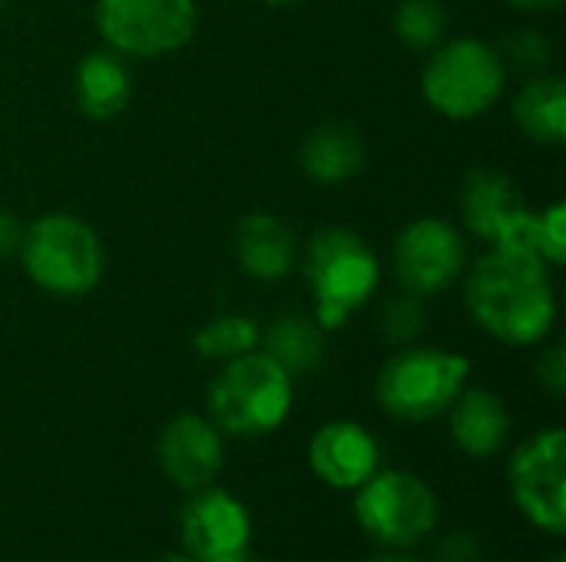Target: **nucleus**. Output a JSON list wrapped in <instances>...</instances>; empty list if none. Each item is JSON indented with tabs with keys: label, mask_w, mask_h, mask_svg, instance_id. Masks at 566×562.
I'll list each match as a JSON object with an SVG mask.
<instances>
[{
	"label": "nucleus",
	"mask_w": 566,
	"mask_h": 562,
	"mask_svg": "<svg viewBox=\"0 0 566 562\" xmlns=\"http://www.w3.org/2000/svg\"><path fill=\"white\" fill-rule=\"evenodd\" d=\"M464 305L474 325L501 344H541L557 321L551 265L521 248L491 245L464 268Z\"/></svg>",
	"instance_id": "f257e3e1"
},
{
	"label": "nucleus",
	"mask_w": 566,
	"mask_h": 562,
	"mask_svg": "<svg viewBox=\"0 0 566 562\" xmlns=\"http://www.w3.org/2000/svg\"><path fill=\"white\" fill-rule=\"evenodd\" d=\"M308 288L315 295V325L322 331L345 328L355 308H365L381 285V262L352 229H322L302 255Z\"/></svg>",
	"instance_id": "f03ea898"
},
{
	"label": "nucleus",
	"mask_w": 566,
	"mask_h": 562,
	"mask_svg": "<svg viewBox=\"0 0 566 562\" xmlns=\"http://www.w3.org/2000/svg\"><path fill=\"white\" fill-rule=\"evenodd\" d=\"M20 265L27 278L56 298L90 295L103 278V245L90 222L70 212H46L20 235Z\"/></svg>",
	"instance_id": "7ed1b4c3"
},
{
	"label": "nucleus",
	"mask_w": 566,
	"mask_h": 562,
	"mask_svg": "<svg viewBox=\"0 0 566 562\" xmlns=\"http://www.w3.org/2000/svg\"><path fill=\"white\" fill-rule=\"evenodd\" d=\"M292 397V374L255 348L222 361V371L209 384V421L222 434L262 437L285 424Z\"/></svg>",
	"instance_id": "20e7f679"
},
{
	"label": "nucleus",
	"mask_w": 566,
	"mask_h": 562,
	"mask_svg": "<svg viewBox=\"0 0 566 562\" xmlns=\"http://www.w3.org/2000/svg\"><path fill=\"white\" fill-rule=\"evenodd\" d=\"M507 86V63L497 46L478 36L441 40L421 73L424 103L454 123H471L494 109Z\"/></svg>",
	"instance_id": "39448f33"
},
{
	"label": "nucleus",
	"mask_w": 566,
	"mask_h": 562,
	"mask_svg": "<svg viewBox=\"0 0 566 562\" xmlns=\"http://www.w3.org/2000/svg\"><path fill=\"white\" fill-rule=\"evenodd\" d=\"M471 361L448 348H401L385 361L375 381L378 407L408 424H424L454 404V397L468 388Z\"/></svg>",
	"instance_id": "423d86ee"
},
{
	"label": "nucleus",
	"mask_w": 566,
	"mask_h": 562,
	"mask_svg": "<svg viewBox=\"0 0 566 562\" xmlns=\"http://www.w3.org/2000/svg\"><path fill=\"white\" fill-rule=\"evenodd\" d=\"M93 23L119 56L156 60L182 50L199 30L196 0H96Z\"/></svg>",
	"instance_id": "0eeeda50"
},
{
	"label": "nucleus",
	"mask_w": 566,
	"mask_h": 562,
	"mask_svg": "<svg viewBox=\"0 0 566 562\" xmlns=\"http://www.w3.org/2000/svg\"><path fill=\"white\" fill-rule=\"evenodd\" d=\"M434 490L408 470H375L355 494V520L381 547H415L438 527Z\"/></svg>",
	"instance_id": "6e6552de"
},
{
	"label": "nucleus",
	"mask_w": 566,
	"mask_h": 562,
	"mask_svg": "<svg viewBox=\"0 0 566 562\" xmlns=\"http://www.w3.org/2000/svg\"><path fill=\"white\" fill-rule=\"evenodd\" d=\"M391 268L401 291L421 298L448 291L468 268V245L461 229L434 215L408 222L395 238Z\"/></svg>",
	"instance_id": "1a4fd4ad"
},
{
	"label": "nucleus",
	"mask_w": 566,
	"mask_h": 562,
	"mask_svg": "<svg viewBox=\"0 0 566 562\" xmlns=\"http://www.w3.org/2000/svg\"><path fill=\"white\" fill-rule=\"evenodd\" d=\"M511 494L521 513L544 533L566 530V434L560 427L524 441L511 457Z\"/></svg>",
	"instance_id": "9d476101"
},
{
	"label": "nucleus",
	"mask_w": 566,
	"mask_h": 562,
	"mask_svg": "<svg viewBox=\"0 0 566 562\" xmlns=\"http://www.w3.org/2000/svg\"><path fill=\"white\" fill-rule=\"evenodd\" d=\"M461 222L471 235L497 248L531 252V205L521 185L497 169H471L458 189ZM534 255V252H531Z\"/></svg>",
	"instance_id": "9b49d317"
},
{
	"label": "nucleus",
	"mask_w": 566,
	"mask_h": 562,
	"mask_svg": "<svg viewBox=\"0 0 566 562\" xmlns=\"http://www.w3.org/2000/svg\"><path fill=\"white\" fill-rule=\"evenodd\" d=\"M182 547L196 562H212L239 553L252 540V517L242 500L222 487L192 490L179 520Z\"/></svg>",
	"instance_id": "f8f14e48"
},
{
	"label": "nucleus",
	"mask_w": 566,
	"mask_h": 562,
	"mask_svg": "<svg viewBox=\"0 0 566 562\" xmlns=\"http://www.w3.org/2000/svg\"><path fill=\"white\" fill-rule=\"evenodd\" d=\"M159 454V467L163 474L182 487V490H202L209 487L226 460V447H222V431L202 417V414H176L156 444Z\"/></svg>",
	"instance_id": "ddd939ff"
},
{
	"label": "nucleus",
	"mask_w": 566,
	"mask_h": 562,
	"mask_svg": "<svg viewBox=\"0 0 566 562\" xmlns=\"http://www.w3.org/2000/svg\"><path fill=\"white\" fill-rule=\"evenodd\" d=\"M308 464L335 490H358L381 464L378 441L355 421H328L308 444Z\"/></svg>",
	"instance_id": "4468645a"
},
{
	"label": "nucleus",
	"mask_w": 566,
	"mask_h": 562,
	"mask_svg": "<svg viewBox=\"0 0 566 562\" xmlns=\"http://www.w3.org/2000/svg\"><path fill=\"white\" fill-rule=\"evenodd\" d=\"M235 258L249 278L279 282L295 272L298 242L282 219L269 212H252L235 229Z\"/></svg>",
	"instance_id": "2eb2a0df"
},
{
	"label": "nucleus",
	"mask_w": 566,
	"mask_h": 562,
	"mask_svg": "<svg viewBox=\"0 0 566 562\" xmlns=\"http://www.w3.org/2000/svg\"><path fill=\"white\" fill-rule=\"evenodd\" d=\"M73 96L83 116L96 123L116 119L133 96V76L126 56L113 53L109 46L83 53L73 73Z\"/></svg>",
	"instance_id": "dca6fc26"
},
{
	"label": "nucleus",
	"mask_w": 566,
	"mask_h": 562,
	"mask_svg": "<svg viewBox=\"0 0 566 562\" xmlns=\"http://www.w3.org/2000/svg\"><path fill=\"white\" fill-rule=\"evenodd\" d=\"M448 414H451V441L468 457H491L511 437L507 404L488 388H464L448 407Z\"/></svg>",
	"instance_id": "f3484780"
},
{
	"label": "nucleus",
	"mask_w": 566,
	"mask_h": 562,
	"mask_svg": "<svg viewBox=\"0 0 566 562\" xmlns=\"http://www.w3.org/2000/svg\"><path fill=\"white\" fill-rule=\"evenodd\" d=\"M298 162L305 176L318 185H342L365 169V142L358 129L345 123H325L302 142Z\"/></svg>",
	"instance_id": "a211bd4d"
},
{
	"label": "nucleus",
	"mask_w": 566,
	"mask_h": 562,
	"mask_svg": "<svg viewBox=\"0 0 566 562\" xmlns=\"http://www.w3.org/2000/svg\"><path fill=\"white\" fill-rule=\"evenodd\" d=\"M514 123L541 146L566 142V86L560 76H534L514 96Z\"/></svg>",
	"instance_id": "6ab92c4d"
},
{
	"label": "nucleus",
	"mask_w": 566,
	"mask_h": 562,
	"mask_svg": "<svg viewBox=\"0 0 566 562\" xmlns=\"http://www.w3.org/2000/svg\"><path fill=\"white\" fill-rule=\"evenodd\" d=\"M259 348L282 364L292 378L295 374H308L318 368L322 354H325V341H322V328L302 315H282L279 321H272L262 331Z\"/></svg>",
	"instance_id": "aec40b11"
},
{
	"label": "nucleus",
	"mask_w": 566,
	"mask_h": 562,
	"mask_svg": "<svg viewBox=\"0 0 566 562\" xmlns=\"http://www.w3.org/2000/svg\"><path fill=\"white\" fill-rule=\"evenodd\" d=\"M259 341H262V328L252 318H245V315H219V318L206 321L196 331L192 348L209 361H232L239 354L255 351Z\"/></svg>",
	"instance_id": "412c9836"
},
{
	"label": "nucleus",
	"mask_w": 566,
	"mask_h": 562,
	"mask_svg": "<svg viewBox=\"0 0 566 562\" xmlns=\"http://www.w3.org/2000/svg\"><path fill=\"white\" fill-rule=\"evenodd\" d=\"M448 33V13L438 0H401L395 10V36L418 53H431Z\"/></svg>",
	"instance_id": "4be33fe9"
},
{
	"label": "nucleus",
	"mask_w": 566,
	"mask_h": 562,
	"mask_svg": "<svg viewBox=\"0 0 566 562\" xmlns=\"http://www.w3.org/2000/svg\"><path fill=\"white\" fill-rule=\"evenodd\" d=\"M531 252L551 265L560 268L566 258V202H551L531 219Z\"/></svg>",
	"instance_id": "5701e85b"
},
{
	"label": "nucleus",
	"mask_w": 566,
	"mask_h": 562,
	"mask_svg": "<svg viewBox=\"0 0 566 562\" xmlns=\"http://www.w3.org/2000/svg\"><path fill=\"white\" fill-rule=\"evenodd\" d=\"M378 328H381V335L391 344H411L424 331V305H421V295L401 291L398 298H391L385 305V311H381Z\"/></svg>",
	"instance_id": "b1692460"
},
{
	"label": "nucleus",
	"mask_w": 566,
	"mask_h": 562,
	"mask_svg": "<svg viewBox=\"0 0 566 562\" xmlns=\"http://www.w3.org/2000/svg\"><path fill=\"white\" fill-rule=\"evenodd\" d=\"M481 556H484L481 540L468 530L448 533L434 550V562H481Z\"/></svg>",
	"instance_id": "393cba45"
},
{
	"label": "nucleus",
	"mask_w": 566,
	"mask_h": 562,
	"mask_svg": "<svg viewBox=\"0 0 566 562\" xmlns=\"http://www.w3.org/2000/svg\"><path fill=\"white\" fill-rule=\"evenodd\" d=\"M501 56H511L517 66H531V70H541L544 63H547V56H551V46H547V40L541 36V33H517L511 43H507V53H501Z\"/></svg>",
	"instance_id": "a878e982"
},
{
	"label": "nucleus",
	"mask_w": 566,
	"mask_h": 562,
	"mask_svg": "<svg viewBox=\"0 0 566 562\" xmlns=\"http://www.w3.org/2000/svg\"><path fill=\"white\" fill-rule=\"evenodd\" d=\"M537 381L554 394V397H564L566 391V351L564 344H551L541 361H537Z\"/></svg>",
	"instance_id": "bb28decb"
},
{
	"label": "nucleus",
	"mask_w": 566,
	"mask_h": 562,
	"mask_svg": "<svg viewBox=\"0 0 566 562\" xmlns=\"http://www.w3.org/2000/svg\"><path fill=\"white\" fill-rule=\"evenodd\" d=\"M20 235H23V225L13 219V212L0 209V258H7L20 248Z\"/></svg>",
	"instance_id": "cd10ccee"
},
{
	"label": "nucleus",
	"mask_w": 566,
	"mask_h": 562,
	"mask_svg": "<svg viewBox=\"0 0 566 562\" xmlns=\"http://www.w3.org/2000/svg\"><path fill=\"white\" fill-rule=\"evenodd\" d=\"M511 7H517V10H531V13H541V10H554V7H560L564 0H507Z\"/></svg>",
	"instance_id": "c85d7f7f"
},
{
	"label": "nucleus",
	"mask_w": 566,
	"mask_h": 562,
	"mask_svg": "<svg viewBox=\"0 0 566 562\" xmlns=\"http://www.w3.org/2000/svg\"><path fill=\"white\" fill-rule=\"evenodd\" d=\"M368 562H421V560H415V556H408V553H381V556H371Z\"/></svg>",
	"instance_id": "c756f323"
},
{
	"label": "nucleus",
	"mask_w": 566,
	"mask_h": 562,
	"mask_svg": "<svg viewBox=\"0 0 566 562\" xmlns=\"http://www.w3.org/2000/svg\"><path fill=\"white\" fill-rule=\"evenodd\" d=\"M212 562H262V560H255V556H249L245 550H239V553H229V556H219V560H212Z\"/></svg>",
	"instance_id": "7c9ffc66"
},
{
	"label": "nucleus",
	"mask_w": 566,
	"mask_h": 562,
	"mask_svg": "<svg viewBox=\"0 0 566 562\" xmlns=\"http://www.w3.org/2000/svg\"><path fill=\"white\" fill-rule=\"evenodd\" d=\"M262 3H269V7H292V3H298V0H262Z\"/></svg>",
	"instance_id": "2f4dec72"
},
{
	"label": "nucleus",
	"mask_w": 566,
	"mask_h": 562,
	"mask_svg": "<svg viewBox=\"0 0 566 562\" xmlns=\"http://www.w3.org/2000/svg\"><path fill=\"white\" fill-rule=\"evenodd\" d=\"M153 562H196L192 556H163V560H153Z\"/></svg>",
	"instance_id": "473e14b6"
},
{
	"label": "nucleus",
	"mask_w": 566,
	"mask_h": 562,
	"mask_svg": "<svg viewBox=\"0 0 566 562\" xmlns=\"http://www.w3.org/2000/svg\"><path fill=\"white\" fill-rule=\"evenodd\" d=\"M0 10H3V0H0Z\"/></svg>",
	"instance_id": "72a5a7b5"
}]
</instances>
